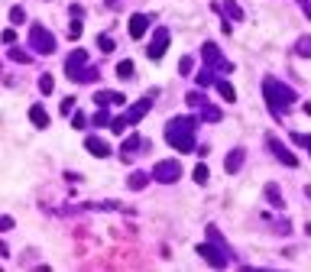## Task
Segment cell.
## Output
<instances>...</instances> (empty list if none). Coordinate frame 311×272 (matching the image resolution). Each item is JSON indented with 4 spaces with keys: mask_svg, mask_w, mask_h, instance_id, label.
Listing matches in <instances>:
<instances>
[{
    "mask_svg": "<svg viewBox=\"0 0 311 272\" xmlns=\"http://www.w3.org/2000/svg\"><path fill=\"white\" fill-rule=\"evenodd\" d=\"M194 130H198V120L194 117H172L165 123V143L179 152H191L194 149Z\"/></svg>",
    "mask_w": 311,
    "mask_h": 272,
    "instance_id": "obj_1",
    "label": "cell"
},
{
    "mask_svg": "<svg viewBox=\"0 0 311 272\" xmlns=\"http://www.w3.org/2000/svg\"><path fill=\"white\" fill-rule=\"evenodd\" d=\"M263 97H266V104H269V110L276 114V120H282V114L298 101V94L292 91L288 85L276 81V78H266V81H263Z\"/></svg>",
    "mask_w": 311,
    "mask_h": 272,
    "instance_id": "obj_2",
    "label": "cell"
},
{
    "mask_svg": "<svg viewBox=\"0 0 311 272\" xmlns=\"http://www.w3.org/2000/svg\"><path fill=\"white\" fill-rule=\"evenodd\" d=\"M30 46H32V52H39V55H52L55 52V36L42 23H32L30 26Z\"/></svg>",
    "mask_w": 311,
    "mask_h": 272,
    "instance_id": "obj_3",
    "label": "cell"
},
{
    "mask_svg": "<svg viewBox=\"0 0 311 272\" xmlns=\"http://www.w3.org/2000/svg\"><path fill=\"white\" fill-rule=\"evenodd\" d=\"M153 179L159 181V185H175V181L182 179V162L179 159H162V162H156Z\"/></svg>",
    "mask_w": 311,
    "mask_h": 272,
    "instance_id": "obj_4",
    "label": "cell"
},
{
    "mask_svg": "<svg viewBox=\"0 0 311 272\" xmlns=\"http://www.w3.org/2000/svg\"><path fill=\"white\" fill-rule=\"evenodd\" d=\"M201 59H204V65L208 68H214V71H220V75H227V71H233V65L224 59V52H220L214 42H204L201 46Z\"/></svg>",
    "mask_w": 311,
    "mask_h": 272,
    "instance_id": "obj_5",
    "label": "cell"
},
{
    "mask_svg": "<svg viewBox=\"0 0 311 272\" xmlns=\"http://www.w3.org/2000/svg\"><path fill=\"white\" fill-rule=\"evenodd\" d=\"M85 71H88V52L85 49H75L68 55V62H65V75L71 81H85Z\"/></svg>",
    "mask_w": 311,
    "mask_h": 272,
    "instance_id": "obj_6",
    "label": "cell"
},
{
    "mask_svg": "<svg viewBox=\"0 0 311 272\" xmlns=\"http://www.w3.org/2000/svg\"><path fill=\"white\" fill-rule=\"evenodd\" d=\"M198 256L208 259V266H214V269H224V266L230 263V253H227V246L218 249V246H211V243H201V246H198Z\"/></svg>",
    "mask_w": 311,
    "mask_h": 272,
    "instance_id": "obj_7",
    "label": "cell"
},
{
    "mask_svg": "<svg viewBox=\"0 0 311 272\" xmlns=\"http://www.w3.org/2000/svg\"><path fill=\"white\" fill-rule=\"evenodd\" d=\"M266 146L272 149V155H276V159H279L282 165H288V169H298V159H295V152H292V149H285L279 140H276V136H269V140H266Z\"/></svg>",
    "mask_w": 311,
    "mask_h": 272,
    "instance_id": "obj_8",
    "label": "cell"
},
{
    "mask_svg": "<svg viewBox=\"0 0 311 272\" xmlns=\"http://www.w3.org/2000/svg\"><path fill=\"white\" fill-rule=\"evenodd\" d=\"M153 97H156V91L153 94H146V97H143V101H136V104H133V107H126V123H140V120H143V117H146L149 114V107H153Z\"/></svg>",
    "mask_w": 311,
    "mask_h": 272,
    "instance_id": "obj_9",
    "label": "cell"
},
{
    "mask_svg": "<svg viewBox=\"0 0 311 272\" xmlns=\"http://www.w3.org/2000/svg\"><path fill=\"white\" fill-rule=\"evenodd\" d=\"M165 49H169V30H156V36H153V42H149L146 55L153 59V62H159V59L165 55Z\"/></svg>",
    "mask_w": 311,
    "mask_h": 272,
    "instance_id": "obj_10",
    "label": "cell"
},
{
    "mask_svg": "<svg viewBox=\"0 0 311 272\" xmlns=\"http://www.w3.org/2000/svg\"><path fill=\"white\" fill-rule=\"evenodd\" d=\"M146 30H149V16L146 13H133L130 16V36L133 39H143V36H146Z\"/></svg>",
    "mask_w": 311,
    "mask_h": 272,
    "instance_id": "obj_11",
    "label": "cell"
},
{
    "mask_svg": "<svg viewBox=\"0 0 311 272\" xmlns=\"http://www.w3.org/2000/svg\"><path fill=\"white\" fill-rule=\"evenodd\" d=\"M85 149H88L91 155H97V159H107V155H110V146L101 140V136H88V140H85Z\"/></svg>",
    "mask_w": 311,
    "mask_h": 272,
    "instance_id": "obj_12",
    "label": "cell"
},
{
    "mask_svg": "<svg viewBox=\"0 0 311 272\" xmlns=\"http://www.w3.org/2000/svg\"><path fill=\"white\" fill-rule=\"evenodd\" d=\"M243 159H247V152H243V149H230V152H227V159H224V169L230 172H240V165H243Z\"/></svg>",
    "mask_w": 311,
    "mask_h": 272,
    "instance_id": "obj_13",
    "label": "cell"
},
{
    "mask_svg": "<svg viewBox=\"0 0 311 272\" xmlns=\"http://www.w3.org/2000/svg\"><path fill=\"white\" fill-rule=\"evenodd\" d=\"M266 201H269L272 208H285V198H282V191H279V185H276V181H269V185H266Z\"/></svg>",
    "mask_w": 311,
    "mask_h": 272,
    "instance_id": "obj_14",
    "label": "cell"
},
{
    "mask_svg": "<svg viewBox=\"0 0 311 272\" xmlns=\"http://www.w3.org/2000/svg\"><path fill=\"white\" fill-rule=\"evenodd\" d=\"M94 101L101 104V107H107V104H124L126 97H124V94H117V91H97V94H94Z\"/></svg>",
    "mask_w": 311,
    "mask_h": 272,
    "instance_id": "obj_15",
    "label": "cell"
},
{
    "mask_svg": "<svg viewBox=\"0 0 311 272\" xmlns=\"http://www.w3.org/2000/svg\"><path fill=\"white\" fill-rule=\"evenodd\" d=\"M30 120H32V126H39V130L49 126V114L39 107V104H32V107H30Z\"/></svg>",
    "mask_w": 311,
    "mask_h": 272,
    "instance_id": "obj_16",
    "label": "cell"
},
{
    "mask_svg": "<svg viewBox=\"0 0 311 272\" xmlns=\"http://www.w3.org/2000/svg\"><path fill=\"white\" fill-rule=\"evenodd\" d=\"M140 136H130V140H124V146H120V155H124V162H130L133 159V152H136V149H140Z\"/></svg>",
    "mask_w": 311,
    "mask_h": 272,
    "instance_id": "obj_17",
    "label": "cell"
},
{
    "mask_svg": "<svg viewBox=\"0 0 311 272\" xmlns=\"http://www.w3.org/2000/svg\"><path fill=\"white\" fill-rule=\"evenodd\" d=\"M149 179H153V175H146V172H133L130 179H126V185H130L133 191H143V188L149 185Z\"/></svg>",
    "mask_w": 311,
    "mask_h": 272,
    "instance_id": "obj_18",
    "label": "cell"
},
{
    "mask_svg": "<svg viewBox=\"0 0 311 272\" xmlns=\"http://www.w3.org/2000/svg\"><path fill=\"white\" fill-rule=\"evenodd\" d=\"M218 91H220V97H224V101H237V91H233V85L230 81H224V78H218Z\"/></svg>",
    "mask_w": 311,
    "mask_h": 272,
    "instance_id": "obj_19",
    "label": "cell"
},
{
    "mask_svg": "<svg viewBox=\"0 0 311 272\" xmlns=\"http://www.w3.org/2000/svg\"><path fill=\"white\" fill-rule=\"evenodd\" d=\"M201 88H208V85H218V71L214 68H204V71H198V78H194Z\"/></svg>",
    "mask_w": 311,
    "mask_h": 272,
    "instance_id": "obj_20",
    "label": "cell"
},
{
    "mask_svg": "<svg viewBox=\"0 0 311 272\" xmlns=\"http://www.w3.org/2000/svg\"><path fill=\"white\" fill-rule=\"evenodd\" d=\"M220 117H224V114H220L218 107H211V104H204V107H201V120H204V123H218Z\"/></svg>",
    "mask_w": 311,
    "mask_h": 272,
    "instance_id": "obj_21",
    "label": "cell"
},
{
    "mask_svg": "<svg viewBox=\"0 0 311 272\" xmlns=\"http://www.w3.org/2000/svg\"><path fill=\"white\" fill-rule=\"evenodd\" d=\"M295 52L302 55V59H311V36H302L295 42Z\"/></svg>",
    "mask_w": 311,
    "mask_h": 272,
    "instance_id": "obj_22",
    "label": "cell"
},
{
    "mask_svg": "<svg viewBox=\"0 0 311 272\" xmlns=\"http://www.w3.org/2000/svg\"><path fill=\"white\" fill-rule=\"evenodd\" d=\"M91 123H94V126H110V123H114V120H110V114H107V107L97 110V114L91 117Z\"/></svg>",
    "mask_w": 311,
    "mask_h": 272,
    "instance_id": "obj_23",
    "label": "cell"
},
{
    "mask_svg": "<svg viewBox=\"0 0 311 272\" xmlns=\"http://www.w3.org/2000/svg\"><path fill=\"white\" fill-rule=\"evenodd\" d=\"M224 10H227V16H230V20H243V10L237 7V0H224Z\"/></svg>",
    "mask_w": 311,
    "mask_h": 272,
    "instance_id": "obj_24",
    "label": "cell"
},
{
    "mask_svg": "<svg viewBox=\"0 0 311 272\" xmlns=\"http://www.w3.org/2000/svg\"><path fill=\"white\" fill-rule=\"evenodd\" d=\"M10 59H13V62H26V65L32 62V55L26 52V49H13V46H10Z\"/></svg>",
    "mask_w": 311,
    "mask_h": 272,
    "instance_id": "obj_25",
    "label": "cell"
},
{
    "mask_svg": "<svg viewBox=\"0 0 311 272\" xmlns=\"http://www.w3.org/2000/svg\"><path fill=\"white\" fill-rule=\"evenodd\" d=\"M39 91H42V94H52L55 91V78L52 75H42V78H39Z\"/></svg>",
    "mask_w": 311,
    "mask_h": 272,
    "instance_id": "obj_26",
    "label": "cell"
},
{
    "mask_svg": "<svg viewBox=\"0 0 311 272\" xmlns=\"http://www.w3.org/2000/svg\"><path fill=\"white\" fill-rule=\"evenodd\" d=\"M117 78H133V62L130 59H124V62L117 65Z\"/></svg>",
    "mask_w": 311,
    "mask_h": 272,
    "instance_id": "obj_27",
    "label": "cell"
},
{
    "mask_svg": "<svg viewBox=\"0 0 311 272\" xmlns=\"http://www.w3.org/2000/svg\"><path fill=\"white\" fill-rule=\"evenodd\" d=\"M208 179H211V172H208V165H198V169H194V181H198V185H208Z\"/></svg>",
    "mask_w": 311,
    "mask_h": 272,
    "instance_id": "obj_28",
    "label": "cell"
},
{
    "mask_svg": "<svg viewBox=\"0 0 311 272\" xmlns=\"http://www.w3.org/2000/svg\"><path fill=\"white\" fill-rule=\"evenodd\" d=\"M188 104H191V107H204V104H208V97H204L201 91H191V94H188Z\"/></svg>",
    "mask_w": 311,
    "mask_h": 272,
    "instance_id": "obj_29",
    "label": "cell"
},
{
    "mask_svg": "<svg viewBox=\"0 0 311 272\" xmlns=\"http://www.w3.org/2000/svg\"><path fill=\"white\" fill-rule=\"evenodd\" d=\"M97 49H101V52H114V39L101 32V36H97Z\"/></svg>",
    "mask_w": 311,
    "mask_h": 272,
    "instance_id": "obj_30",
    "label": "cell"
},
{
    "mask_svg": "<svg viewBox=\"0 0 311 272\" xmlns=\"http://www.w3.org/2000/svg\"><path fill=\"white\" fill-rule=\"evenodd\" d=\"M23 20H26V10L23 7H13V10H10V23H23Z\"/></svg>",
    "mask_w": 311,
    "mask_h": 272,
    "instance_id": "obj_31",
    "label": "cell"
},
{
    "mask_svg": "<svg viewBox=\"0 0 311 272\" xmlns=\"http://www.w3.org/2000/svg\"><path fill=\"white\" fill-rule=\"evenodd\" d=\"M126 126H130V123H126V117H117L114 123H110V130H114V133H124Z\"/></svg>",
    "mask_w": 311,
    "mask_h": 272,
    "instance_id": "obj_32",
    "label": "cell"
},
{
    "mask_svg": "<svg viewBox=\"0 0 311 272\" xmlns=\"http://www.w3.org/2000/svg\"><path fill=\"white\" fill-rule=\"evenodd\" d=\"M292 140H295V143H302V146L311 152V136H305V133H292Z\"/></svg>",
    "mask_w": 311,
    "mask_h": 272,
    "instance_id": "obj_33",
    "label": "cell"
},
{
    "mask_svg": "<svg viewBox=\"0 0 311 272\" xmlns=\"http://www.w3.org/2000/svg\"><path fill=\"white\" fill-rule=\"evenodd\" d=\"M191 59H188V55H185V59H182V62H179V75H191Z\"/></svg>",
    "mask_w": 311,
    "mask_h": 272,
    "instance_id": "obj_34",
    "label": "cell"
},
{
    "mask_svg": "<svg viewBox=\"0 0 311 272\" xmlns=\"http://www.w3.org/2000/svg\"><path fill=\"white\" fill-rule=\"evenodd\" d=\"M71 126H75V130H85V126H88L85 114H75V117H71Z\"/></svg>",
    "mask_w": 311,
    "mask_h": 272,
    "instance_id": "obj_35",
    "label": "cell"
},
{
    "mask_svg": "<svg viewBox=\"0 0 311 272\" xmlns=\"http://www.w3.org/2000/svg\"><path fill=\"white\" fill-rule=\"evenodd\" d=\"M68 36H71V39H78V36H81V16H78L75 23H71V30H68Z\"/></svg>",
    "mask_w": 311,
    "mask_h": 272,
    "instance_id": "obj_36",
    "label": "cell"
},
{
    "mask_svg": "<svg viewBox=\"0 0 311 272\" xmlns=\"http://www.w3.org/2000/svg\"><path fill=\"white\" fill-rule=\"evenodd\" d=\"M3 42H7V46H13V42H16V32H13V30H3Z\"/></svg>",
    "mask_w": 311,
    "mask_h": 272,
    "instance_id": "obj_37",
    "label": "cell"
},
{
    "mask_svg": "<svg viewBox=\"0 0 311 272\" xmlns=\"http://www.w3.org/2000/svg\"><path fill=\"white\" fill-rule=\"evenodd\" d=\"M71 107H75V97H65L62 101V114H71Z\"/></svg>",
    "mask_w": 311,
    "mask_h": 272,
    "instance_id": "obj_38",
    "label": "cell"
},
{
    "mask_svg": "<svg viewBox=\"0 0 311 272\" xmlns=\"http://www.w3.org/2000/svg\"><path fill=\"white\" fill-rule=\"evenodd\" d=\"M298 3H302V10H305V16H308V20H311V0H298Z\"/></svg>",
    "mask_w": 311,
    "mask_h": 272,
    "instance_id": "obj_39",
    "label": "cell"
}]
</instances>
